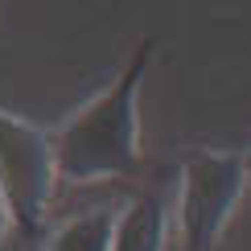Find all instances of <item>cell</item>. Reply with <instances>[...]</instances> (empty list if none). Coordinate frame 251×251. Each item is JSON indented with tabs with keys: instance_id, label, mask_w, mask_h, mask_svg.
Listing matches in <instances>:
<instances>
[{
	"instance_id": "2",
	"label": "cell",
	"mask_w": 251,
	"mask_h": 251,
	"mask_svg": "<svg viewBox=\"0 0 251 251\" xmlns=\"http://www.w3.org/2000/svg\"><path fill=\"white\" fill-rule=\"evenodd\" d=\"M54 181H58L54 132L0 111V194L13 210V226L25 239L41 235Z\"/></svg>"
},
{
	"instance_id": "4",
	"label": "cell",
	"mask_w": 251,
	"mask_h": 251,
	"mask_svg": "<svg viewBox=\"0 0 251 251\" xmlns=\"http://www.w3.org/2000/svg\"><path fill=\"white\" fill-rule=\"evenodd\" d=\"M165 243H169V210H165L161 190L136 194L120 210L116 247L111 251H165Z\"/></svg>"
},
{
	"instance_id": "5",
	"label": "cell",
	"mask_w": 251,
	"mask_h": 251,
	"mask_svg": "<svg viewBox=\"0 0 251 251\" xmlns=\"http://www.w3.org/2000/svg\"><path fill=\"white\" fill-rule=\"evenodd\" d=\"M116 226H120V210L91 206V210L66 218L46 239V251H111L116 247Z\"/></svg>"
},
{
	"instance_id": "7",
	"label": "cell",
	"mask_w": 251,
	"mask_h": 251,
	"mask_svg": "<svg viewBox=\"0 0 251 251\" xmlns=\"http://www.w3.org/2000/svg\"><path fill=\"white\" fill-rule=\"evenodd\" d=\"M243 169H247V177H251V149L243 152Z\"/></svg>"
},
{
	"instance_id": "1",
	"label": "cell",
	"mask_w": 251,
	"mask_h": 251,
	"mask_svg": "<svg viewBox=\"0 0 251 251\" xmlns=\"http://www.w3.org/2000/svg\"><path fill=\"white\" fill-rule=\"evenodd\" d=\"M152 62V41H140L116 82L87 99L54 132L58 177L87 185L99 177H140V87Z\"/></svg>"
},
{
	"instance_id": "6",
	"label": "cell",
	"mask_w": 251,
	"mask_h": 251,
	"mask_svg": "<svg viewBox=\"0 0 251 251\" xmlns=\"http://www.w3.org/2000/svg\"><path fill=\"white\" fill-rule=\"evenodd\" d=\"M8 226H13V210H8V202H4V194H0V243H4V235H8Z\"/></svg>"
},
{
	"instance_id": "3",
	"label": "cell",
	"mask_w": 251,
	"mask_h": 251,
	"mask_svg": "<svg viewBox=\"0 0 251 251\" xmlns=\"http://www.w3.org/2000/svg\"><path fill=\"white\" fill-rule=\"evenodd\" d=\"M251 181L243 156L235 152H194L181 165L177 185V226H181L185 251H210L235 214L243 185Z\"/></svg>"
}]
</instances>
